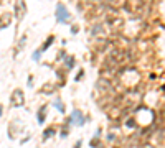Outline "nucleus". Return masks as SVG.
<instances>
[{"label": "nucleus", "instance_id": "1", "mask_svg": "<svg viewBox=\"0 0 165 148\" xmlns=\"http://www.w3.org/2000/svg\"><path fill=\"white\" fill-rule=\"evenodd\" d=\"M55 18H56V23H59V25H66V23L71 22V13H69V10L66 8L65 3H61V2L56 3Z\"/></svg>", "mask_w": 165, "mask_h": 148}, {"label": "nucleus", "instance_id": "2", "mask_svg": "<svg viewBox=\"0 0 165 148\" xmlns=\"http://www.w3.org/2000/svg\"><path fill=\"white\" fill-rule=\"evenodd\" d=\"M25 105V92L20 87L13 89V92L10 94V107L12 109H20Z\"/></svg>", "mask_w": 165, "mask_h": 148}, {"label": "nucleus", "instance_id": "3", "mask_svg": "<svg viewBox=\"0 0 165 148\" xmlns=\"http://www.w3.org/2000/svg\"><path fill=\"white\" fill-rule=\"evenodd\" d=\"M69 122L75 127H83L87 122V117H84L81 109H73V112L69 114Z\"/></svg>", "mask_w": 165, "mask_h": 148}, {"label": "nucleus", "instance_id": "4", "mask_svg": "<svg viewBox=\"0 0 165 148\" xmlns=\"http://www.w3.org/2000/svg\"><path fill=\"white\" fill-rule=\"evenodd\" d=\"M12 15L15 17V20L18 23L22 22L23 17L27 15V3H25V0H17L15 5H13V13Z\"/></svg>", "mask_w": 165, "mask_h": 148}, {"label": "nucleus", "instance_id": "5", "mask_svg": "<svg viewBox=\"0 0 165 148\" xmlns=\"http://www.w3.org/2000/svg\"><path fill=\"white\" fill-rule=\"evenodd\" d=\"M12 12H5L0 15V30H5V28H8L10 25H12Z\"/></svg>", "mask_w": 165, "mask_h": 148}, {"label": "nucleus", "instance_id": "6", "mask_svg": "<svg viewBox=\"0 0 165 148\" xmlns=\"http://www.w3.org/2000/svg\"><path fill=\"white\" fill-rule=\"evenodd\" d=\"M46 112H48V104H41L38 112H36V122L40 125H43L45 120H46Z\"/></svg>", "mask_w": 165, "mask_h": 148}, {"label": "nucleus", "instance_id": "7", "mask_svg": "<svg viewBox=\"0 0 165 148\" xmlns=\"http://www.w3.org/2000/svg\"><path fill=\"white\" fill-rule=\"evenodd\" d=\"M58 133V128H56L55 125H50L46 127V128L43 130V142H48L50 138H53V137Z\"/></svg>", "mask_w": 165, "mask_h": 148}, {"label": "nucleus", "instance_id": "8", "mask_svg": "<svg viewBox=\"0 0 165 148\" xmlns=\"http://www.w3.org/2000/svg\"><path fill=\"white\" fill-rule=\"evenodd\" d=\"M51 105H53V107L59 112V114H66V105H65V102H63V99H61V97H56V99H53Z\"/></svg>", "mask_w": 165, "mask_h": 148}, {"label": "nucleus", "instance_id": "9", "mask_svg": "<svg viewBox=\"0 0 165 148\" xmlns=\"http://www.w3.org/2000/svg\"><path fill=\"white\" fill-rule=\"evenodd\" d=\"M55 41H56V36H55V35H50V36H48V38H46V40H45V43H43V45H41V46H40V48H38V49H40V51H41V53H45V51H48V48H50V46H51V45H53V43H55Z\"/></svg>", "mask_w": 165, "mask_h": 148}, {"label": "nucleus", "instance_id": "10", "mask_svg": "<svg viewBox=\"0 0 165 148\" xmlns=\"http://www.w3.org/2000/svg\"><path fill=\"white\" fill-rule=\"evenodd\" d=\"M63 63H65V68H66V71H69V69H73V68H75V64H76V59H75V56H69V54H66L65 58H63Z\"/></svg>", "mask_w": 165, "mask_h": 148}, {"label": "nucleus", "instance_id": "11", "mask_svg": "<svg viewBox=\"0 0 165 148\" xmlns=\"http://www.w3.org/2000/svg\"><path fill=\"white\" fill-rule=\"evenodd\" d=\"M25 43H27V35H23L22 40H20V43H18V46H17V49H15V53H13V58H17V56L22 53V49H23V46H25Z\"/></svg>", "mask_w": 165, "mask_h": 148}, {"label": "nucleus", "instance_id": "12", "mask_svg": "<svg viewBox=\"0 0 165 148\" xmlns=\"http://www.w3.org/2000/svg\"><path fill=\"white\" fill-rule=\"evenodd\" d=\"M69 127H71V125H68V123H63V127H61V132H59V137H61L63 140H65V138H68V137H69V133H71Z\"/></svg>", "mask_w": 165, "mask_h": 148}, {"label": "nucleus", "instance_id": "13", "mask_svg": "<svg viewBox=\"0 0 165 148\" xmlns=\"http://www.w3.org/2000/svg\"><path fill=\"white\" fill-rule=\"evenodd\" d=\"M89 146L91 148H106L104 145H101L99 137H93V138H91V142H89Z\"/></svg>", "mask_w": 165, "mask_h": 148}, {"label": "nucleus", "instance_id": "14", "mask_svg": "<svg viewBox=\"0 0 165 148\" xmlns=\"http://www.w3.org/2000/svg\"><path fill=\"white\" fill-rule=\"evenodd\" d=\"M41 56H43V53L40 51V49H35L33 53H31V59H33L35 63H40V59H41Z\"/></svg>", "mask_w": 165, "mask_h": 148}, {"label": "nucleus", "instance_id": "15", "mask_svg": "<svg viewBox=\"0 0 165 148\" xmlns=\"http://www.w3.org/2000/svg\"><path fill=\"white\" fill-rule=\"evenodd\" d=\"M83 76H84V69H79L78 74H76V77H75V81H81Z\"/></svg>", "mask_w": 165, "mask_h": 148}, {"label": "nucleus", "instance_id": "16", "mask_svg": "<svg viewBox=\"0 0 165 148\" xmlns=\"http://www.w3.org/2000/svg\"><path fill=\"white\" fill-rule=\"evenodd\" d=\"M78 31H79V26H78V25H73V26H71V33L76 35Z\"/></svg>", "mask_w": 165, "mask_h": 148}, {"label": "nucleus", "instance_id": "17", "mask_svg": "<svg viewBox=\"0 0 165 148\" xmlns=\"http://www.w3.org/2000/svg\"><path fill=\"white\" fill-rule=\"evenodd\" d=\"M81 146H83V140H81V138H79V140H78V142H76V143H75V146H73V148H81Z\"/></svg>", "mask_w": 165, "mask_h": 148}, {"label": "nucleus", "instance_id": "18", "mask_svg": "<svg viewBox=\"0 0 165 148\" xmlns=\"http://www.w3.org/2000/svg\"><path fill=\"white\" fill-rule=\"evenodd\" d=\"M106 138H107V142H112V140L116 138V135H114V133H107V137H106Z\"/></svg>", "mask_w": 165, "mask_h": 148}, {"label": "nucleus", "instance_id": "19", "mask_svg": "<svg viewBox=\"0 0 165 148\" xmlns=\"http://www.w3.org/2000/svg\"><path fill=\"white\" fill-rule=\"evenodd\" d=\"M28 87H33V76H28Z\"/></svg>", "mask_w": 165, "mask_h": 148}, {"label": "nucleus", "instance_id": "20", "mask_svg": "<svg viewBox=\"0 0 165 148\" xmlns=\"http://www.w3.org/2000/svg\"><path fill=\"white\" fill-rule=\"evenodd\" d=\"M30 138H31V135H28L27 138H22V142H20V143H22V145H25V143H27V142H28V140H30Z\"/></svg>", "mask_w": 165, "mask_h": 148}, {"label": "nucleus", "instance_id": "21", "mask_svg": "<svg viewBox=\"0 0 165 148\" xmlns=\"http://www.w3.org/2000/svg\"><path fill=\"white\" fill-rule=\"evenodd\" d=\"M2 115H3V105L0 104V117H2Z\"/></svg>", "mask_w": 165, "mask_h": 148}]
</instances>
